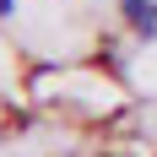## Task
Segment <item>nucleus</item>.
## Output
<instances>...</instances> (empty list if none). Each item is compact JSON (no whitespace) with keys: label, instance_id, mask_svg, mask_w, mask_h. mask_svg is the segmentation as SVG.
I'll return each instance as SVG.
<instances>
[{"label":"nucleus","instance_id":"1","mask_svg":"<svg viewBox=\"0 0 157 157\" xmlns=\"http://www.w3.org/2000/svg\"><path fill=\"white\" fill-rule=\"evenodd\" d=\"M119 16H125L141 38H152V33H157V6H152V0H119Z\"/></svg>","mask_w":157,"mask_h":157}]
</instances>
